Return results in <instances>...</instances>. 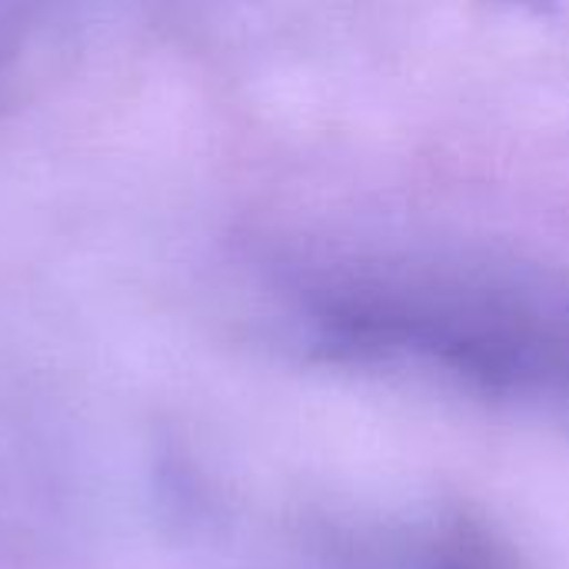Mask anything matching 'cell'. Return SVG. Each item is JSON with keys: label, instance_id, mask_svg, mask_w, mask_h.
Returning a JSON list of instances; mask_svg holds the SVG:
<instances>
[]
</instances>
